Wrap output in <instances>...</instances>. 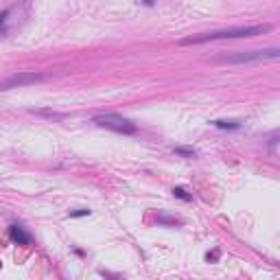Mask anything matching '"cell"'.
<instances>
[{"label":"cell","mask_w":280,"mask_h":280,"mask_svg":"<svg viewBox=\"0 0 280 280\" xmlns=\"http://www.w3.org/2000/svg\"><path fill=\"white\" fill-rule=\"evenodd\" d=\"M269 31V24L263 27H239V29H223V31L215 33H201V35H191L186 40H180L182 46L188 44H203V42H215V40H237V38H254V35H261Z\"/></svg>","instance_id":"obj_1"},{"label":"cell","mask_w":280,"mask_h":280,"mask_svg":"<svg viewBox=\"0 0 280 280\" xmlns=\"http://www.w3.org/2000/svg\"><path fill=\"white\" fill-rule=\"evenodd\" d=\"M278 48L272 50H252V53H237V55H219L212 62L221 64H247V62H261V59H276Z\"/></svg>","instance_id":"obj_2"},{"label":"cell","mask_w":280,"mask_h":280,"mask_svg":"<svg viewBox=\"0 0 280 280\" xmlns=\"http://www.w3.org/2000/svg\"><path fill=\"white\" fill-rule=\"evenodd\" d=\"M94 123L99 127H105V129L119 131V134H136V125L119 114H101L94 119Z\"/></svg>","instance_id":"obj_3"},{"label":"cell","mask_w":280,"mask_h":280,"mask_svg":"<svg viewBox=\"0 0 280 280\" xmlns=\"http://www.w3.org/2000/svg\"><path fill=\"white\" fill-rule=\"evenodd\" d=\"M46 75H35V73H22V75H13L7 81L0 83V90H9V88H18V85H29V83H38V81H44Z\"/></svg>","instance_id":"obj_4"},{"label":"cell","mask_w":280,"mask_h":280,"mask_svg":"<svg viewBox=\"0 0 280 280\" xmlns=\"http://www.w3.org/2000/svg\"><path fill=\"white\" fill-rule=\"evenodd\" d=\"M9 237H11V241L18 243V245H31V243H33L31 234L24 232V228L18 226V223H13V226L9 228Z\"/></svg>","instance_id":"obj_5"},{"label":"cell","mask_w":280,"mask_h":280,"mask_svg":"<svg viewBox=\"0 0 280 280\" xmlns=\"http://www.w3.org/2000/svg\"><path fill=\"white\" fill-rule=\"evenodd\" d=\"M212 125L219 129H239V123H234V120H215Z\"/></svg>","instance_id":"obj_6"},{"label":"cell","mask_w":280,"mask_h":280,"mask_svg":"<svg viewBox=\"0 0 280 280\" xmlns=\"http://www.w3.org/2000/svg\"><path fill=\"white\" fill-rule=\"evenodd\" d=\"M173 195H175V197H180V200H184V201H191V200H193V195H188V193L184 191V188H180V186H177V188H173Z\"/></svg>","instance_id":"obj_7"},{"label":"cell","mask_w":280,"mask_h":280,"mask_svg":"<svg viewBox=\"0 0 280 280\" xmlns=\"http://www.w3.org/2000/svg\"><path fill=\"white\" fill-rule=\"evenodd\" d=\"M175 154L180 156H186V158H195V149H184V147H177Z\"/></svg>","instance_id":"obj_8"},{"label":"cell","mask_w":280,"mask_h":280,"mask_svg":"<svg viewBox=\"0 0 280 280\" xmlns=\"http://www.w3.org/2000/svg\"><path fill=\"white\" fill-rule=\"evenodd\" d=\"M88 215H90V210H85V208H81V210L70 212V217H88Z\"/></svg>","instance_id":"obj_9"},{"label":"cell","mask_w":280,"mask_h":280,"mask_svg":"<svg viewBox=\"0 0 280 280\" xmlns=\"http://www.w3.org/2000/svg\"><path fill=\"white\" fill-rule=\"evenodd\" d=\"M142 2H145V4H149V7H151V4H154V0H142Z\"/></svg>","instance_id":"obj_10"}]
</instances>
